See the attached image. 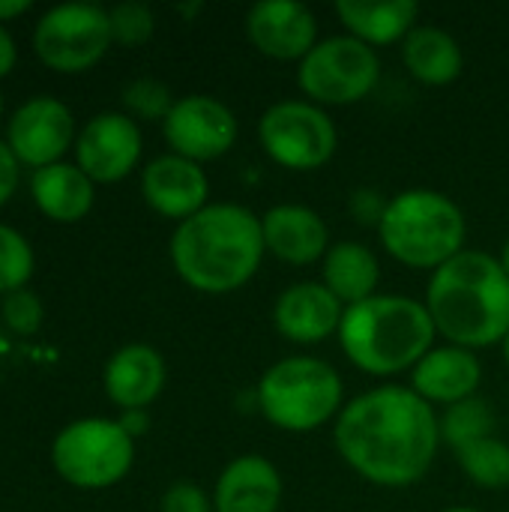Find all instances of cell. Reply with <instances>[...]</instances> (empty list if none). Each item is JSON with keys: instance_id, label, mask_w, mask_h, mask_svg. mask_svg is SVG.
<instances>
[{"instance_id": "obj_1", "label": "cell", "mask_w": 509, "mask_h": 512, "mask_svg": "<svg viewBox=\"0 0 509 512\" xmlns=\"http://www.w3.org/2000/svg\"><path fill=\"white\" fill-rule=\"evenodd\" d=\"M342 462L378 489L423 483L441 447V423L408 384H381L351 402L333 423Z\"/></svg>"}, {"instance_id": "obj_2", "label": "cell", "mask_w": 509, "mask_h": 512, "mask_svg": "<svg viewBox=\"0 0 509 512\" xmlns=\"http://www.w3.org/2000/svg\"><path fill=\"white\" fill-rule=\"evenodd\" d=\"M174 273L198 294L225 297L246 288L264 264L261 213L219 201L207 204L171 234Z\"/></svg>"}, {"instance_id": "obj_3", "label": "cell", "mask_w": 509, "mask_h": 512, "mask_svg": "<svg viewBox=\"0 0 509 512\" xmlns=\"http://www.w3.org/2000/svg\"><path fill=\"white\" fill-rule=\"evenodd\" d=\"M438 336L450 345L480 351L501 345L509 333V276L498 255L465 249L429 273L426 297Z\"/></svg>"}, {"instance_id": "obj_4", "label": "cell", "mask_w": 509, "mask_h": 512, "mask_svg": "<svg viewBox=\"0 0 509 512\" xmlns=\"http://www.w3.org/2000/svg\"><path fill=\"white\" fill-rule=\"evenodd\" d=\"M438 330L423 300L405 294H375L348 306L339 327L345 360L372 378L411 375V369L435 348Z\"/></svg>"}, {"instance_id": "obj_5", "label": "cell", "mask_w": 509, "mask_h": 512, "mask_svg": "<svg viewBox=\"0 0 509 512\" xmlns=\"http://www.w3.org/2000/svg\"><path fill=\"white\" fill-rule=\"evenodd\" d=\"M375 234L384 252L402 267L435 273L465 252L468 219L447 192L414 186L387 201Z\"/></svg>"}, {"instance_id": "obj_6", "label": "cell", "mask_w": 509, "mask_h": 512, "mask_svg": "<svg viewBox=\"0 0 509 512\" xmlns=\"http://www.w3.org/2000/svg\"><path fill=\"white\" fill-rule=\"evenodd\" d=\"M255 405L270 426L306 435L336 423L345 408V381L339 369L321 357H282L258 378Z\"/></svg>"}, {"instance_id": "obj_7", "label": "cell", "mask_w": 509, "mask_h": 512, "mask_svg": "<svg viewBox=\"0 0 509 512\" xmlns=\"http://www.w3.org/2000/svg\"><path fill=\"white\" fill-rule=\"evenodd\" d=\"M381 81V57L372 45L336 33L324 36L300 63L297 87L321 108H348L372 96Z\"/></svg>"}, {"instance_id": "obj_8", "label": "cell", "mask_w": 509, "mask_h": 512, "mask_svg": "<svg viewBox=\"0 0 509 512\" xmlns=\"http://www.w3.org/2000/svg\"><path fill=\"white\" fill-rule=\"evenodd\" d=\"M51 462L75 489H111L132 471L135 438H129L117 420H75L54 438Z\"/></svg>"}, {"instance_id": "obj_9", "label": "cell", "mask_w": 509, "mask_h": 512, "mask_svg": "<svg viewBox=\"0 0 509 512\" xmlns=\"http://www.w3.org/2000/svg\"><path fill=\"white\" fill-rule=\"evenodd\" d=\"M258 144L288 171H318L339 150V129L327 108L309 99H279L258 117Z\"/></svg>"}, {"instance_id": "obj_10", "label": "cell", "mask_w": 509, "mask_h": 512, "mask_svg": "<svg viewBox=\"0 0 509 512\" xmlns=\"http://www.w3.org/2000/svg\"><path fill=\"white\" fill-rule=\"evenodd\" d=\"M108 9L96 3H60L48 9L33 30L36 57L57 72H84L111 48Z\"/></svg>"}, {"instance_id": "obj_11", "label": "cell", "mask_w": 509, "mask_h": 512, "mask_svg": "<svg viewBox=\"0 0 509 512\" xmlns=\"http://www.w3.org/2000/svg\"><path fill=\"white\" fill-rule=\"evenodd\" d=\"M162 135L171 153L204 165L234 150L240 120L222 99L210 93H189L174 102L162 123Z\"/></svg>"}, {"instance_id": "obj_12", "label": "cell", "mask_w": 509, "mask_h": 512, "mask_svg": "<svg viewBox=\"0 0 509 512\" xmlns=\"http://www.w3.org/2000/svg\"><path fill=\"white\" fill-rule=\"evenodd\" d=\"M141 150H144V138L138 120L120 111L96 114L75 138L78 168L93 183H117L129 177L141 159Z\"/></svg>"}, {"instance_id": "obj_13", "label": "cell", "mask_w": 509, "mask_h": 512, "mask_svg": "<svg viewBox=\"0 0 509 512\" xmlns=\"http://www.w3.org/2000/svg\"><path fill=\"white\" fill-rule=\"evenodd\" d=\"M6 138L18 162L33 165V171L48 168L60 162L69 144H75V120L60 99L33 96L12 114Z\"/></svg>"}, {"instance_id": "obj_14", "label": "cell", "mask_w": 509, "mask_h": 512, "mask_svg": "<svg viewBox=\"0 0 509 512\" xmlns=\"http://www.w3.org/2000/svg\"><path fill=\"white\" fill-rule=\"evenodd\" d=\"M243 27L258 54L279 63H300L321 42L318 18L300 0H261L249 6Z\"/></svg>"}, {"instance_id": "obj_15", "label": "cell", "mask_w": 509, "mask_h": 512, "mask_svg": "<svg viewBox=\"0 0 509 512\" xmlns=\"http://www.w3.org/2000/svg\"><path fill=\"white\" fill-rule=\"evenodd\" d=\"M141 195L153 213L180 225L210 204V180L198 162L165 153L141 171Z\"/></svg>"}, {"instance_id": "obj_16", "label": "cell", "mask_w": 509, "mask_h": 512, "mask_svg": "<svg viewBox=\"0 0 509 512\" xmlns=\"http://www.w3.org/2000/svg\"><path fill=\"white\" fill-rule=\"evenodd\" d=\"M261 234L267 255L291 267L321 264L333 246L324 216L315 207L297 201L273 204L267 213H261Z\"/></svg>"}, {"instance_id": "obj_17", "label": "cell", "mask_w": 509, "mask_h": 512, "mask_svg": "<svg viewBox=\"0 0 509 512\" xmlns=\"http://www.w3.org/2000/svg\"><path fill=\"white\" fill-rule=\"evenodd\" d=\"M345 306L324 282H294L273 303V327L294 345H321L339 336Z\"/></svg>"}, {"instance_id": "obj_18", "label": "cell", "mask_w": 509, "mask_h": 512, "mask_svg": "<svg viewBox=\"0 0 509 512\" xmlns=\"http://www.w3.org/2000/svg\"><path fill=\"white\" fill-rule=\"evenodd\" d=\"M483 384V360L477 351L459 345H435L414 369H411V390L429 402L432 408H450L471 396H477Z\"/></svg>"}, {"instance_id": "obj_19", "label": "cell", "mask_w": 509, "mask_h": 512, "mask_svg": "<svg viewBox=\"0 0 509 512\" xmlns=\"http://www.w3.org/2000/svg\"><path fill=\"white\" fill-rule=\"evenodd\" d=\"M285 483L279 468L258 453L234 456L216 477L213 510L216 512H279Z\"/></svg>"}, {"instance_id": "obj_20", "label": "cell", "mask_w": 509, "mask_h": 512, "mask_svg": "<svg viewBox=\"0 0 509 512\" xmlns=\"http://www.w3.org/2000/svg\"><path fill=\"white\" fill-rule=\"evenodd\" d=\"M165 378V357L144 342H132L114 351L102 372L108 399L123 411H147V405H153L165 390Z\"/></svg>"}, {"instance_id": "obj_21", "label": "cell", "mask_w": 509, "mask_h": 512, "mask_svg": "<svg viewBox=\"0 0 509 512\" xmlns=\"http://www.w3.org/2000/svg\"><path fill=\"white\" fill-rule=\"evenodd\" d=\"M336 18L345 33L378 48L402 45L420 24V3L414 0H336Z\"/></svg>"}, {"instance_id": "obj_22", "label": "cell", "mask_w": 509, "mask_h": 512, "mask_svg": "<svg viewBox=\"0 0 509 512\" xmlns=\"http://www.w3.org/2000/svg\"><path fill=\"white\" fill-rule=\"evenodd\" d=\"M399 51L408 75L426 87H447L459 81L465 69L462 42L438 24H417L399 45Z\"/></svg>"}, {"instance_id": "obj_23", "label": "cell", "mask_w": 509, "mask_h": 512, "mask_svg": "<svg viewBox=\"0 0 509 512\" xmlns=\"http://www.w3.org/2000/svg\"><path fill=\"white\" fill-rule=\"evenodd\" d=\"M321 282L345 309L357 306L381 294V261L366 243L339 240L321 261Z\"/></svg>"}, {"instance_id": "obj_24", "label": "cell", "mask_w": 509, "mask_h": 512, "mask_svg": "<svg viewBox=\"0 0 509 512\" xmlns=\"http://www.w3.org/2000/svg\"><path fill=\"white\" fill-rule=\"evenodd\" d=\"M30 195L36 201V207L63 225L81 222L96 201V189L93 180L69 162H57L48 168H36L30 174Z\"/></svg>"}, {"instance_id": "obj_25", "label": "cell", "mask_w": 509, "mask_h": 512, "mask_svg": "<svg viewBox=\"0 0 509 512\" xmlns=\"http://www.w3.org/2000/svg\"><path fill=\"white\" fill-rule=\"evenodd\" d=\"M456 462L474 486H480L486 492L509 489V444L501 441L498 435L474 441L468 447H459Z\"/></svg>"}, {"instance_id": "obj_26", "label": "cell", "mask_w": 509, "mask_h": 512, "mask_svg": "<svg viewBox=\"0 0 509 512\" xmlns=\"http://www.w3.org/2000/svg\"><path fill=\"white\" fill-rule=\"evenodd\" d=\"M441 423V441L453 447V453L459 447H468L474 441H483V438H492L495 435V411L486 399L480 396H471L459 405H450L444 408V414L438 417Z\"/></svg>"}, {"instance_id": "obj_27", "label": "cell", "mask_w": 509, "mask_h": 512, "mask_svg": "<svg viewBox=\"0 0 509 512\" xmlns=\"http://www.w3.org/2000/svg\"><path fill=\"white\" fill-rule=\"evenodd\" d=\"M120 99H123V105H126V114L135 120H159V123H165V117L171 114V108H174V93H171V87L165 84V81H159V78H135V81H129L126 87H123V93H120Z\"/></svg>"}, {"instance_id": "obj_28", "label": "cell", "mask_w": 509, "mask_h": 512, "mask_svg": "<svg viewBox=\"0 0 509 512\" xmlns=\"http://www.w3.org/2000/svg\"><path fill=\"white\" fill-rule=\"evenodd\" d=\"M33 276V249L9 225H0V294L21 291Z\"/></svg>"}, {"instance_id": "obj_29", "label": "cell", "mask_w": 509, "mask_h": 512, "mask_svg": "<svg viewBox=\"0 0 509 512\" xmlns=\"http://www.w3.org/2000/svg\"><path fill=\"white\" fill-rule=\"evenodd\" d=\"M108 21H111V36L120 45H144L156 30L153 9L147 3H138V0H126V3L111 6Z\"/></svg>"}, {"instance_id": "obj_30", "label": "cell", "mask_w": 509, "mask_h": 512, "mask_svg": "<svg viewBox=\"0 0 509 512\" xmlns=\"http://www.w3.org/2000/svg\"><path fill=\"white\" fill-rule=\"evenodd\" d=\"M3 321L9 330L21 333V336H33L42 324V303L36 294L30 291H12L3 297Z\"/></svg>"}, {"instance_id": "obj_31", "label": "cell", "mask_w": 509, "mask_h": 512, "mask_svg": "<svg viewBox=\"0 0 509 512\" xmlns=\"http://www.w3.org/2000/svg\"><path fill=\"white\" fill-rule=\"evenodd\" d=\"M162 512H216L213 510V495H207L201 486L189 483V480H177L165 489L162 501H159Z\"/></svg>"}, {"instance_id": "obj_32", "label": "cell", "mask_w": 509, "mask_h": 512, "mask_svg": "<svg viewBox=\"0 0 509 512\" xmlns=\"http://www.w3.org/2000/svg\"><path fill=\"white\" fill-rule=\"evenodd\" d=\"M387 201H390V198H384L378 189L363 186V189H354V195H351V201H348V210H351L354 222L378 228V222H381V216H384V210H387Z\"/></svg>"}, {"instance_id": "obj_33", "label": "cell", "mask_w": 509, "mask_h": 512, "mask_svg": "<svg viewBox=\"0 0 509 512\" xmlns=\"http://www.w3.org/2000/svg\"><path fill=\"white\" fill-rule=\"evenodd\" d=\"M15 186H18V159L9 150V144L0 141V207L12 198Z\"/></svg>"}, {"instance_id": "obj_34", "label": "cell", "mask_w": 509, "mask_h": 512, "mask_svg": "<svg viewBox=\"0 0 509 512\" xmlns=\"http://www.w3.org/2000/svg\"><path fill=\"white\" fill-rule=\"evenodd\" d=\"M15 60H18V48H15V39L9 36V30L0 24V78H6L9 72H12V66H15Z\"/></svg>"}, {"instance_id": "obj_35", "label": "cell", "mask_w": 509, "mask_h": 512, "mask_svg": "<svg viewBox=\"0 0 509 512\" xmlns=\"http://www.w3.org/2000/svg\"><path fill=\"white\" fill-rule=\"evenodd\" d=\"M117 423L126 429V435H129V438H141V435L150 429V417H147V411H123Z\"/></svg>"}, {"instance_id": "obj_36", "label": "cell", "mask_w": 509, "mask_h": 512, "mask_svg": "<svg viewBox=\"0 0 509 512\" xmlns=\"http://www.w3.org/2000/svg\"><path fill=\"white\" fill-rule=\"evenodd\" d=\"M30 9V0H0V21L18 18Z\"/></svg>"}, {"instance_id": "obj_37", "label": "cell", "mask_w": 509, "mask_h": 512, "mask_svg": "<svg viewBox=\"0 0 509 512\" xmlns=\"http://www.w3.org/2000/svg\"><path fill=\"white\" fill-rule=\"evenodd\" d=\"M498 261H501V267L507 270V276H509V240L504 243V249H501V255H498Z\"/></svg>"}, {"instance_id": "obj_38", "label": "cell", "mask_w": 509, "mask_h": 512, "mask_svg": "<svg viewBox=\"0 0 509 512\" xmlns=\"http://www.w3.org/2000/svg\"><path fill=\"white\" fill-rule=\"evenodd\" d=\"M501 351H504V360H507V366H509V333H507V339L501 342Z\"/></svg>"}, {"instance_id": "obj_39", "label": "cell", "mask_w": 509, "mask_h": 512, "mask_svg": "<svg viewBox=\"0 0 509 512\" xmlns=\"http://www.w3.org/2000/svg\"><path fill=\"white\" fill-rule=\"evenodd\" d=\"M444 512H480V510H474V507H453V510H444Z\"/></svg>"}, {"instance_id": "obj_40", "label": "cell", "mask_w": 509, "mask_h": 512, "mask_svg": "<svg viewBox=\"0 0 509 512\" xmlns=\"http://www.w3.org/2000/svg\"><path fill=\"white\" fill-rule=\"evenodd\" d=\"M0 114H3V96H0Z\"/></svg>"}]
</instances>
